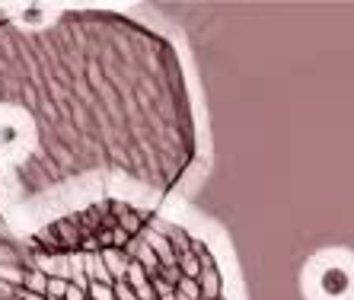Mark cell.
Masks as SVG:
<instances>
[{"label": "cell", "instance_id": "cell-2", "mask_svg": "<svg viewBox=\"0 0 354 300\" xmlns=\"http://www.w3.org/2000/svg\"><path fill=\"white\" fill-rule=\"evenodd\" d=\"M0 300H227V288L185 227L131 201H99L26 243Z\"/></svg>", "mask_w": 354, "mask_h": 300}, {"label": "cell", "instance_id": "cell-1", "mask_svg": "<svg viewBox=\"0 0 354 300\" xmlns=\"http://www.w3.org/2000/svg\"><path fill=\"white\" fill-rule=\"evenodd\" d=\"M0 102L35 128L48 179L118 173L169 192L195 160L179 55L163 35L109 13L0 23Z\"/></svg>", "mask_w": 354, "mask_h": 300}, {"label": "cell", "instance_id": "cell-3", "mask_svg": "<svg viewBox=\"0 0 354 300\" xmlns=\"http://www.w3.org/2000/svg\"><path fill=\"white\" fill-rule=\"evenodd\" d=\"M345 288H348V275H345V272L329 268V275H326V291H329V294H342Z\"/></svg>", "mask_w": 354, "mask_h": 300}]
</instances>
